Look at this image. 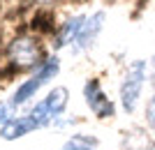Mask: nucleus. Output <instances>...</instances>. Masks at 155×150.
I'll return each instance as SVG.
<instances>
[{
  "label": "nucleus",
  "mask_w": 155,
  "mask_h": 150,
  "mask_svg": "<svg viewBox=\"0 0 155 150\" xmlns=\"http://www.w3.org/2000/svg\"><path fill=\"white\" fill-rule=\"evenodd\" d=\"M143 81H146V60H134L127 67V72L120 83V102H123L125 111H134L139 95H141Z\"/></svg>",
  "instance_id": "obj_1"
},
{
  "label": "nucleus",
  "mask_w": 155,
  "mask_h": 150,
  "mask_svg": "<svg viewBox=\"0 0 155 150\" xmlns=\"http://www.w3.org/2000/svg\"><path fill=\"white\" fill-rule=\"evenodd\" d=\"M58 58H49L46 60V62H42V67H39V72L35 74V76L32 78H28L26 83L21 85L19 90L14 92V97H12V104H23V102H26L28 97H32V95H35V92L39 90V88H42V85L46 83V81H49V78L53 76V74L58 72Z\"/></svg>",
  "instance_id": "obj_2"
},
{
  "label": "nucleus",
  "mask_w": 155,
  "mask_h": 150,
  "mask_svg": "<svg viewBox=\"0 0 155 150\" xmlns=\"http://www.w3.org/2000/svg\"><path fill=\"white\" fill-rule=\"evenodd\" d=\"M9 58L19 67H32L42 62V46L32 37H16L9 44Z\"/></svg>",
  "instance_id": "obj_3"
},
{
  "label": "nucleus",
  "mask_w": 155,
  "mask_h": 150,
  "mask_svg": "<svg viewBox=\"0 0 155 150\" xmlns=\"http://www.w3.org/2000/svg\"><path fill=\"white\" fill-rule=\"evenodd\" d=\"M84 95H86V102H88V106H91L93 111H95V116L100 118H107V116H114V104H111L109 99L104 97V92L100 90V81H88L84 88Z\"/></svg>",
  "instance_id": "obj_4"
},
{
  "label": "nucleus",
  "mask_w": 155,
  "mask_h": 150,
  "mask_svg": "<svg viewBox=\"0 0 155 150\" xmlns=\"http://www.w3.org/2000/svg\"><path fill=\"white\" fill-rule=\"evenodd\" d=\"M30 129H35V123L30 118H12V120H5L0 136L5 141H14V139H21L23 134H28Z\"/></svg>",
  "instance_id": "obj_5"
},
{
  "label": "nucleus",
  "mask_w": 155,
  "mask_h": 150,
  "mask_svg": "<svg viewBox=\"0 0 155 150\" xmlns=\"http://www.w3.org/2000/svg\"><path fill=\"white\" fill-rule=\"evenodd\" d=\"M42 104H44L49 118L60 116V113L65 111V106H67V88H53V90L42 99Z\"/></svg>",
  "instance_id": "obj_6"
},
{
  "label": "nucleus",
  "mask_w": 155,
  "mask_h": 150,
  "mask_svg": "<svg viewBox=\"0 0 155 150\" xmlns=\"http://www.w3.org/2000/svg\"><path fill=\"white\" fill-rule=\"evenodd\" d=\"M102 21H104V14L97 12V14H93V19H88L84 26H81V30H79V35H77L79 46H88L93 39H95V35L100 33V28H102Z\"/></svg>",
  "instance_id": "obj_7"
},
{
  "label": "nucleus",
  "mask_w": 155,
  "mask_h": 150,
  "mask_svg": "<svg viewBox=\"0 0 155 150\" xmlns=\"http://www.w3.org/2000/svg\"><path fill=\"white\" fill-rule=\"evenodd\" d=\"M81 26H84V16H77L74 21L65 23V28L60 30V35H58V42H56V46H65L67 42L77 39V35H79V30H81Z\"/></svg>",
  "instance_id": "obj_8"
},
{
  "label": "nucleus",
  "mask_w": 155,
  "mask_h": 150,
  "mask_svg": "<svg viewBox=\"0 0 155 150\" xmlns=\"http://www.w3.org/2000/svg\"><path fill=\"white\" fill-rule=\"evenodd\" d=\"M95 148H97V141H95V139L77 134V136H72L60 150H95Z\"/></svg>",
  "instance_id": "obj_9"
},
{
  "label": "nucleus",
  "mask_w": 155,
  "mask_h": 150,
  "mask_svg": "<svg viewBox=\"0 0 155 150\" xmlns=\"http://www.w3.org/2000/svg\"><path fill=\"white\" fill-rule=\"evenodd\" d=\"M146 120L150 127H155V97H150L148 106H146Z\"/></svg>",
  "instance_id": "obj_10"
},
{
  "label": "nucleus",
  "mask_w": 155,
  "mask_h": 150,
  "mask_svg": "<svg viewBox=\"0 0 155 150\" xmlns=\"http://www.w3.org/2000/svg\"><path fill=\"white\" fill-rule=\"evenodd\" d=\"M5 116H7V106H5V104H0V123L5 120Z\"/></svg>",
  "instance_id": "obj_11"
},
{
  "label": "nucleus",
  "mask_w": 155,
  "mask_h": 150,
  "mask_svg": "<svg viewBox=\"0 0 155 150\" xmlns=\"http://www.w3.org/2000/svg\"><path fill=\"white\" fill-rule=\"evenodd\" d=\"M153 85H155V58H153Z\"/></svg>",
  "instance_id": "obj_12"
},
{
  "label": "nucleus",
  "mask_w": 155,
  "mask_h": 150,
  "mask_svg": "<svg viewBox=\"0 0 155 150\" xmlns=\"http://www.w3.org/2000/svg\"><path fill=\"white\" fill-rule=\"evenodd\" d=\"M150 150H155V145H153V148H150Z\"/></svg>",
  "instance_id": "obj_13"
}]
</instances>
